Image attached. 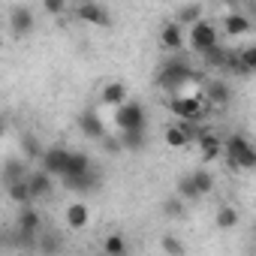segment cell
Returning a JSON list of instances; mask_svg holds the SVG:
<instances>
[{"instance_id":"1","label":"cell","mask_w":256,"mask_h":256,"mask_svg":"<svg viewBox=\"0 0 256 256\" xmlns=\"http://www.w3.org/2000/svg\"><path fill=\"white\" fill-rule=\"evenodd\" d=\"M196 78V70H193V64L184 58V54H172L160 70H157V84L163 88V90H172V94H178L187 82H193Z\"/></svg>"},{"instance_id":"2","label":"cell","mask_w":256,"mask_h":256,"mask_svg":"<svg viewBox=\"0 0 256 256\" xmlns=\"http://www.w3.org/2000/svg\"><path fill=\"white\" fill-rule=\"evenodd\" d=\"M223 157L232 169H253L256 166V151L253 142L244 133H232L223 139Z\"/></svg>"},{"instance_id":"3","label":"cell","mask_w":256,"mask_h":256,"mask_svg":"<svg viewBox=\"0 0 256 256\" xmlns=\"http://www.w3.org/2000/svg\"><path fill=\"white\" fill-rule=\"evenodd\" d=\"M114 126L120 133H130V130H145L148 126V108H145V102H139V100H126L124 106H118L114 108Z\"/></svg>"},{"instance_id":"4","label":"cell","mask_w":256,"mask_h":256,"mask_svg":"<svg viewBox=\"0 0 256 256\" xmlns=\"http://www.w3.org/2000/svg\"><path fill=\"white\" fill-rule=\"evenodd\" d=\"M169 112L175 114V120H184V124H196L205 118L208 106L202 102V96H184V94H172L169 96Z\"/></svg>"},{"instance_id":"5","label":"cell","mask_w":256,"mask_h":256,"mask_svg":"<svg viewBox=\"0 0 256 256\" xmlns=\"http://www.w3.org/2000/svg\"><path fill=\"white\" fill-rule=\"evenodd\" d=\"M220 40H217V28L211 24V22H196L193 28H190V34H187V46H190V52H196V54H205L208 48H214Z\"/></svg>"},{"instance_id":"6","label":"cell","mask_w":256,"mask_h":256,"mask_svg":"<svg viewBox=\"0 0 256 256\" xmlns=\"http://www.w3.org/2000/svg\"><path fill=\"white\" fill-rule=\"evenodd\" d=\"M66 160H70V151L60 148V145H52L40 157V172H46L48 178H60L64 169H66Z\"/></svg>"},{"instance_id":"7","label":"cell","mask_w":256,"mask_h":256,"mask_svg":"<svg viewBox=\"0 0 256 256\" xmlns=\"http://www.w3.org/2000/svg\"><path fill=\"white\" fill-rule=\"evenodd\" d=\"M76 16L88 24H96V28H112V12L108 6L96 4V0H88V4H78L76 6Z\"/></svg>"},{"instance_id":"8","label":"cell","mask_w":256,"mask_h":256,"mask_svg":"<svg viewBox=\"0 0 256 256\" xmlns=\"http://www.w3.org/2000/svg\"><path fill=\"white\" fill-rule=\"evenodd\" d=\"M36 28V12L30 6H12L10 10V30L12 36H28Z\"/></svg>"},{"instance_id":"9","label":"cell","mask_w":256,"mask_h":256,"mask_svg":"<svg viewBox=\"0 0 256 256\" xmlns=\"http://www.w3.org/2000/svg\"><path fill=\"white\" fill-rule=\"evenodd\" d=\"M196 142H199V154H202V163H214L220 154H223V139L214 133V130H196Z\"/></svg>"},{"instance_id":"10","label":"cell","mask_w":256,"mask_h":256,"mask_svg":"<svg viewBox=\"0 0 256 256\" xmlns=\"http://www.w3.org/2000/svg\"><path fill=\"white\" fill-rule=\"evenodd\" d=\"M208 108L211 106H229L232 102V84L226 82V78H208V84H205V100H202Z\"/></svg>"},{"instance_id":"11","label":"cell","mask_w":256,"mask_h":256,"mask_svg":"<svg viewBox=\"0 0 256 256\" xmlns=\"http://www.w3.org/2000/svg\"><path fill=\"white\" fill-rule=\"evenodd\" d=\"M78 130H82V136L84 139H90V142H102L108 133H106V120L96 114V112H82L78 114Z\"/></svg>"},{"instance_id":"12","label":"cell","mask_w":256,"mask_h":256,"mask_svg":"<svg viewBox=\"0 0 256 256\" xmlns=\"http://www.w3.org/2000/svg\"><path fill=\"white\" fill-rule=\"evenodd\" d=\"M160 46L166 52H172V54H181V48H184V28H178L175 22H166L163 30H160Z\"/></svg>"},{"instance_id":"13","label":"cell","mask_w":256,"mask_h":256,"mask_svg":"<svg viewBox=\"0 0 256 256\" xmlns=\"http://www.w3.org/2000/svg\"><path fill=\"white\" fill-rule=\"evenodd\" d=\"M223 30H226L229 36H244V34L253 30V18L244 16V12H238V10H232V12H226V18H223Z\"/></svg>"},{"instance_id":"14","label":"cell","mask_w":256,"mask_h":256,"mask_svg":"<svg viewBox=\"0 0 256 256\" xmlns=\"http://www.w3.org/2000/svg\"><path fill=\"white\" fill-rule=\"evenodd\" d=\"M64 181V187L66 190H78V193H90V190H96L100 187V169L94 166L90 172H84V175H76V178H60Z\"/></svg>"},{"instance_id":"15","label":"cell","mask_w":256,"mask_h":256,"mask_svg":"<svg viewBox=\"0 0 256 256\" xmlns=\"http://www.w3.org/2000/svg\"><path fill=\"white\" fill-rule=\"evenodd\" d=\"M28 187H30V196H34V202L36 199H48L52 193H54V178H48L46 172H30L28 175Z\"/></svg>"},{"instance_id":"16","label":"cell","mask_w":256,"mask_h":256,"mask_svg":"<svg viewBox=\"0 0 256 256\" xmlns=\"http://www.w3.org/2000/svg\"><path fill=\"white\" fill-rule=\"evenodd\" d=\"M94 169V160L84 154V151H70V160H66V169L60 178H76V175H84Z\"/></svg>"},{"instance_id":"17","label":"cell","mask_w":256,"mask_h":256,"mask_svg":"<svg viewBox=\"0 0 256 256\" xmlns=\"http://www.w3.org/2000/svg\"><path fill=\"white\" fill-rule=\"evenodd\" d=\"M64 220L70 229H84L88 220H90V211H88V202H70L66 211H64Z\"/></svg>"},{"instance_id":"18","label":"cell","mask_w":256,"mask_h":256,"mask_svg":"<svg viewBox=\"0 0 256 256\" xmlns=\"http://www.w3.org/2000/svg\"><path fill=\"white\" fill-rule=\"evenodd\" d=\"M34 250H36L40 256H60V253H64V238H60L58 232H40Z\"/></svg>"},{"instance_id":"19","label":"cell","mask_w":256,"mask_h":256,"mask_svg":"<svg viewBox=\"0 0 256 256\" xmlns=\"http://www.w3.org/2000/svg\"><path fill=\"white\" fill-rule=\"evenodd\" d=\"M100 100L106 102V106H124L126 100H130V90H126V84L124 82H108L106 88H102V94H100Z\"/></svg>"},{"instance_id":"20","label":"cell","mask_w":256,"mask_h":256,"mask_svg":"<svg viewBox=\"0 0 256 256\" xmlns=\"http://www.w3.org/2000/svg\"><path fill=\"white\" fill-rule=\"evenodd\" d=\"M118 145H120V151H142L148 145V136H145V130H130V133L118 136Z\"/></svg>"},{"instance_id":"21","label":"cell","mask_w":256,"mask_h":256,"mask_svg":"<svg viewBox=\"0 0 256 256\" xmlns=\"http://www.w3.org/2000/svg\"><path fill=\"white\" fill-rule=\"evenodd\" d=\"M28 163L24 160H6V166H4V181H6V187L10 184H16V181H28Z\"/></svg>"},{"instance_id":"22","label":"cell","mask_w":256,"mask_h":256,"mask_svg":"<svg viewBox=\"0 0 256 256\" xmlns=\"http://www.w3.org/2000/svg\"><path fill=\"white\" fill-rule=\"evenodd\" d=\"M202 18H205V6H199V4H187V6L178 10V22H175V24H178V28H181V24H190V28H193V24L202 22Z\"/></svg>"},{"instance_id":"23","label":"cell","mask_w":256,"mask_h":256,"mask_svg":"<svg viewBox=\"0 0 256 256\" xmlns=\"http://www.w3.org/2000/svg\"><path fill=\"white\" fill-rule=\"evenodd\" d=\"M190 181H193V187H196L199 199H202V196H208V193H214V175H211L208 169H196V172L190 175Z\"/></svg>"},{"instance_id":"24","label":"cell","mask_w":256,"mask_h":256,"mask_svg":"<svg viewBox=\"0 0 256 256\" xmlns=\"http://www.w3.org/2000/svg\"><path fill=\"white\" fill-rule=\"evenodd\" d=\"M6 193H10V199H12L16 205H22V208L34 205V196H30L28 181H16V184H10V187H6Z\"/></svg>"},{"instance_id":"25","label":"cell","mask_w":256,"mask_h":256,"mask_svg":"<svg viewBox=\"0 0 256 256\" xmlns=\"http://www.w3.org/2000/svg\"><path fill=\"white\" fill-rule=\"evenodd\" d=\"M238 220H241V214H238V208H235V205H223V208H217L214 223H217L220 229H235V226H238Z\"/></svg>"},{"instance_id":"26","label":"cell","mask_w":256,"mask_h":256,"mask_svg":"<svg viewBox=\"0 0 256 256\" xmlns=\"http://www.w3.org/2000/svg\"><path fill=\"white\" fill-rule=\"evenodd\" d=\"M102 253H106V256H126V238H124L120 232L106 235V241H102Z\"/></svg>"},{"instance_id":"27","label":"cell","mask_w":256,"mask_h":256,"mask_svg":"<svg viewBox=\"0 0 256 256\" xmlns=\"http://www.w3.org/2000/svg\"><path fill=\"white\" fill-rule=\"evenodd\" d=\"M226 52H229V48H223L220 42H217L214 48H208V52L202 54L205 66H208V70H223V64H226Z\"/></svg>"},{"instance_id":"28","label":"cell","mask_w":256,"mask_h":256,"mask_svg":"<svg viewBox=\"0 0 256 256\" xmlns=\"http://www.w3.org/2000/svg\"><path fill=\"white\" fill-rule=\"evenodd\" d=\"M42 151H46V148L40 145V139H36L34 133H24V136H22V154H24L28 160H40Z\"/></svg>"},{"instance_id":"29","label":"cell","mask_w":256,"mask_h":256,"mask_svg":"<svg viewBox=\"0 0 256 256\" xmlns=\"http://www.w3.org/2000/svg\"><path fill=\"white\" fill-rule=\"evenodd\" d=\"M175 196H178L184 205H187V202H199V193H196L190 175H181V178H178V193H175Z\"/></svg>"},{"instance_id":"30","label":"cell","mask_w":256,"mask_h":256,"mask_svg":"<svg viewBox=\"0 0 256 256\" xmlns=\"http://www.w3.org/2000/svg\"><path fill=\"white\" fill-rule=\"evenodd\" d=\"M160 247H163V253H166V256H187L184 241H181V238H175V235H163V238H160Z\"/></svg>"},{"instance_id":"31","label":"cell","mask_w":256,"mask_h":256,"mask_svg":"<svg viewBox=\"0 0 256 256\" xmlns=\"http://www.w3.org/2000/svg\"><path fill=\"white\" fill-rule=\"evenodd\" d=\"M235 54H238L241 66L253 76V70H256V46H241V48H235Z\"/></svg>"},{"instance_id":"32","label":"cell","mask_w":256,"mask_h":256,"mask_svg":"<svg viewBox=\"0 0 256 256\" xmlns=\"http://www.w3.org/2000/svg\"><path fill=\"white\" fill-rule=\"evenodd\" d=\"M163 214H166V217H184V202H181L178 196H169V199L163 202Z\"/></svg>"},{"instance_id":"33","label":"cell","mask_w":256,"mask_h":256,"mask_svg":"<svg viewBox=\"0 0 256 256\" xmlns=\"http://www.w3.org/2000/svg\"><path fill=\"white\" fill-rule=\"evenodd\" d=\"M42 10H46L48 16H66L70 4H66V0H46V4H42Z\"/></svg>"},{"instance_id":"34","label":"cell","mask_w":256,"mask_h":256,"mask_svg":"<svg viewBox=\"0 0 256 256\" xmlns=\"http://www.w3.org/2000/svg\"><path fill=\"white\" fill-rule=\"evenodd\" d=\"M102 148H106V151H112V154H118V151H120V145H118V139H114V136H106V139H102Z\"/></svg>"},{"instance_id":"35","label":"cell","mask_w":256,"mask_h":256,"mask_svg":"<svg viewBox=\"0 0 256 256\" xmlns=\"http://www.w3.org/2000/svg\"><path fill=\"white\" fill-rule=\"evenodd\" d=\"M4 133H6V118L0 114V136H4Z\"/></svg>"}]
</instances>
